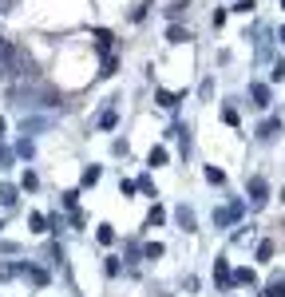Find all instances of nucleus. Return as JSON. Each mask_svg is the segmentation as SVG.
Masks as SVG:
<instances>
[{"mask_svg":"<svg viewBox=\"0 0 285 297\" xmlns=\"http://www.w3.org/2000/svg\"><path fill=\"white\" fill-rule=\"evenodd\" d=\"M214 282H218V285H230V266H226V262L214 266Z\"/></svg>","mask_w":285,"mask_h":297,"instance_id":"obj_6","label":"nucleus"},{"mask_svg":"<svg viewBox=\"0 0 285 297\" xmlns=\"http://www.w3.org/2000/svg\"><path fill=\"white\" fill-rule=\"evenodd\" d=\"M159 103H163V107H174V103H179V95H174V91H159Z\"/></svg>","mask_w":285,"mask_h":297,"instance_id":"obj_17","label":"nucleus"},{"mask_svg":"<svg viewBox=\"0 0 285 297\" xmlns=\"http://www.w3.org/2000/svg\"><path fill=\"white\" fill-rule=\"evenodd\" d=\"M261 297H285V285H281V282L266 285V293H261Z\"/></svg>","mask_w":285,"mask_h":297,"instance_id":"obj_16","label":"nucleus"},{"mask_svg":"<svg viewBox=\"0 0 285 297\" xmlns=\"http://www.w3.org/2000/svg\"><path fill=\"white\" fill-rule=\"evenodd\" d=\"M281 8H285V0H281Z\"/></svg>","mask_w":285,"mask_h":297,"instance_id":"obj_30","label":"nucleus"},{"mask_svg":"<svg viewBox=\"0 0 285 297\" xmlns=\"http://www.w3.org/2000/svg\"><path fill=\"white\" fill-rule=\"evenodd\" d=\"M0 202H4V206H16V186L4 182V186H0Z\"/></svg>","mask_w":285,"mask_h":297,"instance_id":"obj_8","label":"nucleus"},{"mask_svg":"<svg viewBox=\"0 0 285 297\" xmlns=\"http://www.w3.org/2000/svg\"><path fill=\"white\" fill-rule=\"evenodd\" d=\"M95 238H99L103 246H111V242H115V230H111V226H99V234H95Z\"/></svg>","mask_w":285,"mask_h":297,"instance_id":"obj_14","label":"nucleus"},{"mask_svg":"<svg viewBox=\"0 0 285 297\" xmlns=\"http://www.w3.org/2000/svg\"><path fill=\"white\" fill-rule=\"evenodd\" d=\"M0 139H4V119H0Z\"/></svg>","mask_w":285,"mask_h":297,"instance_id":"obj_25","label":"nucleus"},{"mask_svg":"<svg viewBox=\"0 0 285 297\" xmlns=\"http://www.w3.org/2000/svg\"><path fill=\"white\" fill-rule=\"evenodd\" d=\"M250 95H254V107H270V88H266V83H254Z\"/></svg>","mask_w":285,"mask_h":297,"instance_id":"obj_4","label":"nucleus"},{"mask_svg":"<svg viewBox=\"0 0 285 297\" xmlns=\"http://www.w3.org/2000/svg\"><path fill=\"white\" fill-rule=\"evenodd\" d=\"M147 163H150V166H163V163H166V151H163V147H155V151L147 155Z\"/></svg>","mask_w":285,"mask_h":297,"instance_id":"obj_11","label":"nucleus"},{"mask_svg":"<svg viewBox=\"0 0 285 297\" xmlns=\"http://www.w3.org/2000/svg\"><path fill=\"white\" fill-rule=\"evenodd\" d=\"M281 44H285V28H281Z\"/></svg>","mask_w":285,"mask_h":297,"instance_id":"obj_27","label":"nucleus"},{"mask_svg":"<svg viewBox=\"0 0 285 297\" xmlns=\"http://www.w3.org/2000/svg\"><path fill=\"white\" fill-rule=\"evenodd\" d=\"M0 44H4V36H0Z\"/></svg>","mask_w":285,"mask_h":297,"instance_id":"obj_28","label":"nucleus"},{"mask_svg":"<svg viewBox=\"0 0 285 297\" xmlns=\"http://www.w3.org/2000/svg\"><path fill=\"white\" fill-rule=\"evenodd\" d=\"M273 258V242H261V246H257V262H270Z\"/></svg>","mask_w":285,"mask_h":297,"instance_id":"obj_13","label":"nucleus"},{"mask_svg":"<svg viewBox=\"0 0 285 297\" xmlns=\"http://www.w3.org/2000/svg\"><path fill=\"white\" fill-rule=\"evenodd\" d=\"M277 131H281V119H266V123L257 127V139H261V143H270Z\"/></svg>","mask_w":285,"mask_h":297,"instance_id":"obj_3","label":"nucleus"},{"mask_svg":"<svg viewBox=\"0 0 285 297\" xmlns=\"http://www.w3.org/2000/svg\"><path fill=\"white\" fill-rule=\"evenodd\" d=\"M4 4H8V0H0V12H4Z\"/></svg>","mask_w":285,"mask_h":297,"instance_id":"obj_26","label":"nucleus"},{"mask_svg":"<svg viewBox=\"0 0 285 297\" xmlns=\"http://www.w3.org/2000/svg\"><path fill=\"white\" fill-rule=\"evenodd\" d=\"M16 151H20V155H24V159H32V151H36V147H32L28 139H20V147H16Z\"/></svg>","mask_w":285,"mask_h":297,"instance_id":"obj_24","label":"nucleus"},{"mask_svg":"<svg viewBox=\"0 0 285 297\" xmlns=\"http://www.w3.org/2000/svg\"><path fill=\"white\" fill-rule=\"evenodd\" d=\"M254 8H257L254 0H238V4H234V12H254Z\"/></svg>","mask_w":285,"mask_h":297,"instance_id":"obj_21","label":"nucleus"},{"mask_svg":"<svg viewBox=\"0 0 285 297\" xmlns=\"http://www.w3.org/2000/svg\"><path fill=\"white\" fill-rule=\"evenodd\" d=\"M166 40H170V44H186V40H190V32H182L179 24H174V28H166Z\"/></svg>","mask_w":285,"mask_h":297,"instance_id":"obj_5","label":"nucleus"},{"mask_svg":"<svg viewBox=\"0 0 285 297\" xmlns=\"http://www.w3.org/2000/svg\"><path fill=\"white\" fill-rule=\"evenodd\" d=\"M163 218H166V214H163V210H159V206H155V210H150V214H147V226H159V222H163Z\"/></svg>","mask_w":285,"mask_h":297,"instance_id":"obj_20","label":"nucleus"},{"mask_svg":"<svg viewBox=\"0 0 285 297\" xmlns=\"http://www.w3.org/2000/svg\"><path fill=\"white\" fill-rule=\"evenodd\" d=\"M79 182H83V186H95V182H99V166H87V171L79 175Z\"/></svg>","mask_w":285,"mask_h":297,"instance_id":"obj_9","label":"nucleus"},{"mask_svg":"<svg viewBox=\"0 0 285 297\" xmlns=\"http://www.w3.org/2000/svg\"><path fill=\"white\" fill-rule=\"evenodd\" d=\"M179 222L186 226V230H190V226H194V214H190V210H179Z\"/></svg>","mask_w":285,"mask_h":297,"instance_id":"obj_22","label":"nucleus"},{"mask_svg":"<svg viewBox=\"0 0 285 297\" xmlns=\"http://www.w3.org/2000/svg\"><path fill=\"white\" fill-rule=\"evenodd\" d=\"M206 182H218V186H222V182H226V175L218 171V166H206Z\"/></svg>","mask_w":285,"mask_h":297,"instance_id":"obj_15","label":"nucleus"},{"mask_svg":"<svg viewBox=\"0 0 285 297\" xmlns=\"http://www.w3.org/2000/svg\"><path fill=\"white\" fill-rule=\"evenodd\" d=\"M20 186H24V190H36V186H40V178L32 175V171H24V178H20Z\"/></svg>","mask_w":285,"mask_h":297,"instance_id":"obj_12","label":"nucleus"},{"mask_svg":"<svg viewBox=\"0 0 285 297\" xmlns=\"http://www.w3.org/2000/svg\"><path fill=\"white\" fill-rule=\"evenodd\" d=\"M238 214H242V202H234V206H226V210H214V222H218V226H230Z\"/></svg>","mask_w":285,"mask_h":297,"instance_id":"obj_2","label":"nucleus"},{"mask_svg":"<svg viewBox=\"0 0 285 297\" xmlns=\"http://www.w3.org/2000/svg\"><path fill=\"white\" fill-rule=\"evenodd\" d=\"M75 202H79V194H75V190L63 194V206H68V210H75Z\"/></svg>","mask_w":285,"mask_h":297,"instance_id":"obj_23","label":"nucleus"},{"mask_svg":"<svg viewBox=\"0 0 285 297\" xmlns=\"http://www.w3.org/2000/svg\"><path fill=\"white\" fill-rule=\"evenodd\" d=\"M230 282H238V285H254V269H238V273H230Z\"/></svg>","mask_w":285,"mask_h":297,"instance_id":"obj_7","label":"nucleus"},{"mask_svg":"<svg viewBox=\"0 0 285 297\" xmlns=\"http://www.w3.org/2000/svg\"><path fill=\"white\" fill-rule=\"evenodd\" d=\"M24 269H28V266H24ZM28 278H32L36 285H48V273H44V269H28Z\"/></svg>","mask_w":285,"mask_h":297,"instance_id":"obj_19","label":"nucleus"},{"mask_svg":"<svg viewBox=\"0 0 285 297\" xmlns=\"http://www.w3.org/2000/svg\"><path fill=\"white\" fill-rule=\"evenodd\" d=\"M246 190H250V198H254V206H261V202L270 198V182H266L261 175H254L250 182H246Z\"/></svg>","mask_w":285,"mask_h":297,"instance_id":"obj_1","label":"nucleus"},{"mask_svg":"<svg viewBox=\"0 0 285 297\" xmlns=\"http://www.w3.org/2000/svg\"><path fill=\"white\" fill-rule=\"evenodd\" d=\"M143 258H147V262H155V258H163V246H159V242H150V246H143Z\"/></svg>","mask_w":285,"mask_h":297,"instance_id":"obj_10","label":"nucleus"},{"mask_svg":"<svg viewBox=\"0 0 285 297\" xmlns=\"http://www.w3.org/2000/svg\"><path fill=\"white\" fill-rule=\"evenodd\" d=\"M0 230H4V222H0Z\"/></svg>","mask_w":285,"mask_h":297,"instance_id":"obj_29","label":"nucleus"},{"mask_svg":"<svg viewBox=\"0 0 285 297\" xmlns=\"http://www.w3.org/2000/svg\"><path fill=\"white\" fill-rule=\"evenodd\" d=\"M28 226H32V230H36V234H40V230H44V226H48V218H44V214H32V218H28Z\"/></svg>","mask_w":285,"mask_h":297,"instance_id":"obj_18","label":"nucleus"}]
</instances>
